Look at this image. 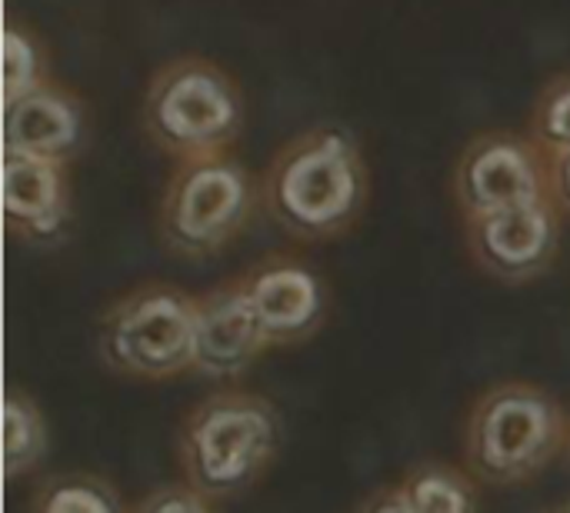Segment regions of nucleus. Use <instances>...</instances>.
Returning a JSON list of instances; mask_svg holds the SVG:
<instances>
[{
    "label": "nucleus",
    "mask_w": 570,
    "mask_h": 513,
    "mask_svg": "<svg viewBox=\"0 0 570 513\" xmlns=\"http://www.w3.org/2000/svg\"><path fill=\"white\" fill-rule=\"evenodd\" d=\"M371 197V174L354 134L314 127L287 140L261 177L267 217L304 244L347 234Z\"/></svg>",
    "instance_id": "1"
},
{
    "label": "nucleus",
    "mask_w": 570,
    "mask_h": 513,
    "mask_svg": "<svg viewBox=\"0 0 570 513\" xmlns=\"http://www.w3.org/2000/svg\"><path fill=\"white\" fill-rule=\"evenodd\" d=\"M281 414L267 397L220 391L204 397L180 424V471L207 501L247 494L277 461Z\"/></svg>",
    "instance_id": "2"
},
{
    "label": "nucleus",
    "mask_w": 570,
    "mask_h": 513,
    "mask_svg": "<svg viewBox=\"0 0 570 513\" xmlns=\"http://www.w3.org/2000/svg\"><path fill=\"white\" fill-rule=\"evenodd\" d=\"M144 134L157 150L180 160L227 154L244 134L247 100L240 83L207 57H174L147 83L140 107Z\"/></svg>",
    "instance_id": "3"
},
{
    "label": "nucleus",
    "mask_w": 570,
    "mask_h": 513,
    "mask_svg": "<svg viewBox=\"0 0 570 513\" xmlns=\"http://www.w3.org/2000/svg\"><path fill=\"white\" fill-rule=\"evenodd\" d=\"M568 431L570 417L554 394L504 381L478 397L464 427V461L484 484H524L568 447Z\"/></svg>",
    "instance_id": "4"
},
{
    "label": "nucleus",
    "mask_w": 570,
    "mask_h": 513,
    "mask_svg": "<svg viewBox=\"0 0 570 513\" xmlns=\"http://www.w3.org/2000/svg\"><path fill=\"white\" fill-rule=\"evenodd\" d=\"M257 200L261 184L237 157L180 160L157 204V237L177 257H214L244 234Z\"/></svg>",
    "instance_id": "5"
},
{
    "label": "nucleus",
    "mask_w": 570,
    "mask_h": 513,
    "mask_svg": "<svg viewBox=\"0 0 570 513\" xmlns=\"http://www.w3.org/2000/svg\"><path fill=\"white\" fill-rule=\"evenodd\" d=\"M97 354L114 374L140 381L194 371V297L170 284L124 294L100 317Z\"/></svg>",
    "instance_id": "6"
},
{
    "label": "nucleus",
    "mask_w": 570,
    "mask_h": 513,
    "mask_svg": "<svg viewBox=\"0 0 570 513\" xmlns=\"http://www.w3.org/2000/svg\"><path fill=\"white\" fill-rule=\"evenodd\" d=\"M551 197L548 154L514 130H484L458 157L454 200L464 214L484 217Z\"/></svg>",
    "instance_id": "7"
},
{
    "label": "nucleus",
    "mask_w": 570,
    "mask_h": 513,
    "mask_svg": "<svg viewBox=\"0 0 570 513\" xmlns=\"http://www.w3.org/2000/svg\"><path fill=\"white\" fill-rule=\"evenodd\" d=\"M464 237L474 264L501 284H531L551 270L561 250V210L538 200L514 210H498L464 220Z\"/></svg>",
    "instance_id": "8"
},
{
    "label": "nucleus",
    "mask_w": 570,
    "mask_h": 513,
    "mask_svg": "<svg viewBox=\"0 0 570 513\" xmlns=\"http://www.w3.org/2000/svg\"><path fill=\"white\" fill-rule=\"evenodd\" d=\"M271 347L240 280L220 284L194 297V371L227 384L250 371Z\"/></svg>",
    "instance_id": "9"
},
{
    "label": "nucleus",
    "mask_w": 570,
    "mask_h": 513,
    "mask_svg": "<svg viewBox=\"0 0 570 513\" xmlns=\"http://www.w3.org/2000/svg\"><path fill=\"white\" fill-rule=\"evenodd\" d=\"M240 284L271 347H291L314 337L327 317L324 284L297 257L274 254L254 264Z\"/></svg>",
    "instance_id": "10"
},
{
    "label": "nucleus",
    "mask_w": 570,
    "mask_h": 513,
    "mask_svg": "<svg viewBox=\"0 0 570 513\" xmlns=\"http://www.w3.org/2000/svg\"><path fill=\"white\" fill-rule=\"evenodd\" d=\"M87 144V103L63 83L43 87L3 103V154L70 164Z\"/></svg>",
    "instance_id": "11"
},
{
    "label": "nucleus",
    "mask_w": 570,
    "mask_h": 513,
    "mask_svg": "<svg viewBox=\"0 0 570 513\" xmlns=\"http://www.w3.org/2000/svg\"><path fill=\"white\" fill-rule=\"evenodd\" d=\"M3 220L27 244H53L70 224L67 164L3 154Z\"/></svg>",
    "instance_id": "12"
},
{
    "label": "nucleus",
    "mask_w": 570,
    "mask_h": 513,
    "mask_svg": "<svg viewBox=\"0 0 570 513\" xmlns=\"http://www.w3.org/2000/svg\"><path fill=\"white\" fill-rule=\"evenodd\" d=\"M397 487L414 513H481L474 481L451 464H417Z\"/></svg>",
    "instance_id": "13"
},
{
    "label": "nucleus",
    "mask_w": 570,
    "mask_h": 513,
    "mask_svg": "<svg viewBox=\"0 0 570 513\" xmlns=\"http://www.w3.org/2000/svg\"><path fill=\"white\" fill-rule=\"evenodd\" d=\"M47 457V424L40 407L17 387L3 397V474L17 481L40 467Z\"/></svg>",
    "instance_id": "14"
},
{
    "label": "nucleus",
    "mask_w": 570,
    "mask_h": 513,
    "mask_svg": "<svg viewBox=\"0 0 570 513\" xmlns=\"http://www.w3.org/2000/svg\"><path fill=\"white\" fill-rule=\"evenodd\" d=\"M47 80L53 77H50L43 40L30 27L7 20L3 27V103L43 87Z\"/></svg>",
    "instance_id": "15"
},
{
    "label": "nucleus",
    "mask_w": 570,
    "mask_h": 513,
    "mask_svg": "<svg viewBox=\"0 0 570 513\" xmlns=\"http://www.w3.org/2000/svg\"><path fill=\"white\" fill-rule=\"evenodd\" d=\"M528 137L548 154H570V73L551 77L528 117Z\"/></svg>",
    "instance_id": "16"
},
{
    "label": "nucleus",
    "mask_w": 570,
    "mask_h": 513,
    "mask_svg": "<svg viewBox=\"0 0 570 513\" xmlns=\"http://www.w3.org/2000/svg\"><path fill=\"white\" fill-rule=\"evenodd\" d=\"M37 513H120L114 491L94 477H67L43 491Z\"/></svg>",
    "instance_id": "17"
},
{
    "label": "nucleus",
    "mask_w": 570,
    "mask_h": 513,
    "mask_svg": "<svg viewBox=\"0 0 570 513\" xmlns=\"http://www.w3.org/2000/svg\"><path fill=\"white\" fill-rule=\"evenodd\" d=\"M134 513H217L214 501L197 494L190 484H170L154 494H147Z\"/></svg>",
    "instance_id": "18"
},
{
    "label": "nucleus",
    "mask_w": 570,
    "mask_h": 513,
    "mask_svg": "<svg viewBox=\"0 0 570 513\" xmlns=\"http://www.w3.org/2000/svg\"><path fill=\"white\" fill-rule=\"evenodd\" d=\"M548 170H551V200L558 204L561 214H570V154L548 157Z\"/></svg>",
    "instance_id": "19"
},
{
    "label": "nucleus",
    "mask_w": 570,
    "mask_h": 513,
    "mask_svg": "<svg viewBox=\"0 0 570 513\" xmlns=\"http://www.w3.org/2000/svg\"><path fill=\"white\" fill-rule=\"evenodd\" d=\"M357 513H414L407 507V501H404V491L401 487H381V491H374L364 504H361V511Z\"/></svg>",
    "instance_id": "20"
},
{
    "label": "nucleus",
    "mask_w": 570,
    "mask_h": 513,
    "mask_svg": "<svg viewBox=\"0 0 570 513\" xmlns=\"http://www.w3.org/2000/svg\"><path fill=\"white\" fill-rule=\"evenodd\" d=\"M558 513H570V504H564V507H561V511Z\"/></svg>",
    "instance_id": "21"
},
{
    "label": "nucleus",
    "mask_w": 570,
    "mask_h": 513,
    "mask_svg": "<svg viewBox=\"0 0 570 513\" xmlns=\"http://www.w3.org/2000/svg\"><path fill=\"white\" fill-rule=\"evenodd\" d=\"M568 451H570V431H568Z\"/></svg>",
    "instance_id": "22"
}]
</instances>
